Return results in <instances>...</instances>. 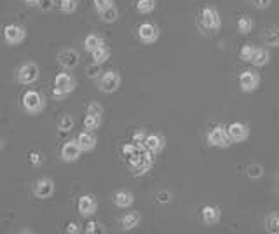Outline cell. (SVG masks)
Here are the masks:
<instances>
[{
    "mask_svg": "<svg viewBox=\"0 0 279 234\" xmlns=\"http://www.w3.org/2000/svg\"><path fill=\"white\" fill-rule=\"evenodd\" d=\"M154 155L155 154H152L149 149L142 147L136 154L131 155V158L126 159V161H128V166H129V170L133 171V175L142 176L152 170V166H154Z\"/></svg>",
    "mask_w": 279,
    "mask_h": 234,
    "instance_id": "6da1fadb",
    "label": "cell"
},
{
    "mask_svg": "<svg viewBox=\"0 0 279 234\" xmlns=\"http://www.w3.org/2000/svg\"><path fill=\"white\" fill-rule=\"evenodd\" d=\"M198 24H199L201 30H206L208 34H216V32H220V28H221L220 12L211 6L204 7L199 14Z\"/></svg>",
    "mask_w": 279,
    "mask_h": 234,
    "instance_id": "7a4b0ae2",
    "label": "cell"
},
{
    "mask_svg": "<svg viewBox=\"0 0 279 234\" xmlns=\"http://www.w3.org/2000/svg\"><path fill=\"white\" fill-rule=\"evenodd\" d=\"M21 105L26 114L37 116L46 109V100H44L42 93H39L37 89H28L21 98Z\"/></svg>",
    "mask_w": 279,
    "mask_h": 234,
    "instance_id": "3957f363",
    "label": "cell"
},
{
    "mask_svg": "<svg viewBox=\"0 0 279 234\" xmlns=\"http://www.w3.org/2000/svg\"><path fill=\"white\" fill-rule=\"evenodd\" d=\"M122 84V79H121V73L117 70H108V72H103L101 77L98 79V89L101 93H106V94H112L119 91Z\"/></svg>",
    "mask_w": 279,
    "mask_h": 234,
    "instance_id": "277c9868",
    "label": "cell"
},
{
    "mask_svg": "<svg viewBox=\"0 0 279 234\" xmlns=\"http://www.w3.org/2000/svg\"><path fill=\"white\" fill-rule=\"evenodd\" d=\"M206 140H208L209 145L216 147V149H227V147L232 145L231 138H229V133H227V128L221 124L213 126V128L208 131Z\"/></svg>",
    "mask_w": 279,
    "mask_h": 234,
    "instance_id": "5b68a950",
    "label": "cell"
},
{
    "mask_svg": "<svg viewBox=\"0 0 279 234\" xmlns=\"http://www.w3.org/2000/svg\"><path fill=\"white\" fill-rule=\"evenodd\" d=\"M40 75V70H39V65L34 63V61H26L23 63L21 67L16 70V77H18V82L23 86H32L35 84L37 79Z\"/></svg>",
    "mask_w": 279,
    "mask_h": 234,
    "instance_id": "8992f818",
    "label": "cell"
},
{
    "mask_svg": "<svg viewBox=\"0 0 279 234\" xmlns=\"http://www.w3.org/2000/svg\"><path fill=\"white\" fill-rule=\"evenodd\" d=\"M239 88L243 93H253L258 89V86H260V73H257L255 70H243L239 73Z\"/></svg>",
    "mask_w": 279,
    "mask_h": 234,
    "instance_id": "52a82bcc",
    "label": "cell"
},
{
    "mask_svg": "<svg viewBox=\"0 0 279 234\" xmlns=\"http://www.w3.org/2000/svg\"><path fill=\"white\" fill-rule=\"evenodd\" d=\"M24 39H26V30L23 27L14 23L4 27V40L7 46H19Z\"/></svg>",
    "mask_w": 279,
    "mask_h": 234,
    "instance_id": "ba28073f",
    "label": "cell"
},
{
    "mask_svg": "<svg viewBox=\"0 0 279 234\" xmlns=\"http://www.w3.org/2000/svg\"><path fill=\"white\" fill-rule=\"evenodd\" d=\"M161 37V30L154 23H142L138 27V39L142 44H155Z\"/></svg>",
    "mask_w": 279,
    "mask_h": 234,
    "instance_id": "9c48e42d",
    "label": "cell"
},
{
    "mask_svg": "<svg viewBox=\"0 0 279 234\" xmlns=\"http://www.w3.org/2000/svg\"><path fill=\"white\" fill-rule=\"evenodd\" d=\"M98 210V199L96 196L93 194H82L79 199H77V212H79L80 217L88 219V217H93Z\"/></svg>",
    "mask_w": 279,
    "mask_h": 234,
    "instance_id": "30bf717a",
    "label": "cell"
},
{
    "mask_svg": "<svg viewBox=\"0 0 279 234\" xmlns=\"http://www.w3.org/2000/svg\"><path fill=\"white\" fill-rule=\"evenodd\" d=\"M54 191H56V186H54V182H52V178H49V176H42V178H39L35 182L34 194L39 199H49V198H52Z\"/></svg>",
    "mask_w": 279,
    "mask_h": 234,
    "instance_id": "8fae6325",
    "label": "cell"
},
{
    "mask_svg": "<svg viewBox=\"0 0 279 234\" xmlns=\"http://www.w3.org/2000/svg\"><path fill=\"white\" fill-rule=\"evenodd\" d=\"M227 133H229V138H231L232 143H241V142H246L249 137V126L244 124V122H232V124L227 126Z\"/></svg>",
    "mask_w": 279,
    "mask_h": 234,
    "instance_id": "7c38bea8",
    "label": "cell"
},
{
    "mask_svg": "<svg viewBox=\"0 0 279 234\" xmlns=\"http://www.w3.org/2000/svg\"><path fill=\"white\" fill-rule=\"evenodd\" d=\"M80 154H82V150H80L77 140H68L67 143H63V147H61V159H63L65 163L79 161Z\"/></svg>",
    "mask_w": 279,
    "mask_h": 234,
    "instance_id": "4fadbf2b",
    "label": "cell"
},
{
    "mask_svg": "<svg viewBox=\"0 0 279 234\" xmlns=\"http://www.w3.org/2000/svg\"><path fill=\"white\" fill-rule=\"evenodd\" d=\"M201 220L204 225H216L221 220V210L215 204H206L201 210Z\"/></svg>",
    "mask_w": 279,
    "mask_h": 234,
    "instance_id": "5bb4252c",
    "label": "cell"
},
{
    "mask_svg": "<svg viewBox=\"0 0 279 234\" xmlns=\"http://www.w3.org/2000/svg\"><path fill=\"white\" fill-rule=\"evenodd\" d=\"M58 63L61 65L63 68H75L77 65H79V53L75 51V49H63V51H60L58 55Z\"/></svg>",
    "mask_w": 279,
    "mask_h": 234,
    "instance_id": "9a60e30c",
    "label": "cell"
},
{
    "mask_svg": "<svg viewBox=\"0 0 279 234\" xmlns=\"http://www.w3.org/2000/svg\"><path fill=\"white\" fill-rule=\"evenodd\" d=\"M77 143H79V147H80V150L82 152H91V150L96 149V137L93 135V131H82V133H79V137L75 138Z\"/></svg>",
    "mask_w": 279,
    "mask_h": 234,
    "instance_id": "2e32d148",
    "label": "cell"
},
{
    "mask_svg": "<svg viewBox=\"0 0 279 234\" xmlns=\"http://www.w3.org/2000/svg\"><path fill=\"white\" fill-rule=\"evenodd\" d=\"M164 147H166V140H164L162 135H159V133H149V135H147L145 149H149L152 154L162 152Z\"/></svg>",
    "mask_w": 279,
    "mask_h": 234,
    "instance_id": "e0dca14e",
    "label": "cell"
},
{
    "mask_svg": "<svg viewBox=\"0 0 279 234\" xmlns=\"http://www.w3.org/2000/svg\"><path fill=\"white\" fill-rule=\"evenodd\" d=\"M54 86L56 88H60V89H63L65 93L67 94H70L75 89V86H77V82H75V79H73L70 73H67V72H61V73H58V75L54 77Z\"/></svg>",
    "mask_w": 279,
    "mask_h": 234,
    "instance_id": "ac0fdd59",
    "label": "cell"
},
{
    "mask_svg": "<svg viewBox=\"0 0 279 234\" xmlns=\"http://www.w3.org/2000/svg\"><path fill=\"white\" fill-rule=\"evenodd\" d=\"M140 222H142V215H140V212L133 210L124 213V217L121 219V227L122 231H133V229L138 227Z\"/></svg>",
    "mask_w": 279,
    "mask_h": 234,
    "instance_id": "d6986e66",
    "label": "cell"
},
{
    "mask_svg": "<svg viewBox=\"0 0 279 234\" xmlns=\"http://www.w3.org/2000/svg\"><path fill=\"white\" fill-rule=\"evenodd\" d=\"M262 42L267 47H279V27H267L262 34Z\"/></svg>",
    "mask_w": 279,
    "mask_h": 234,
    "instance_id": "ffe728a7",
    "label": "cell"
},
{
    "mask_svg": "<svg viewBox=\"0 0 279 234\" xmlns=\"http://www.w3.org/2000/svg\"><path fill=\"white\" fill-rule=\"evenodd\" d=\"M270 61V53L267 47H257L255 53H253L252 60H249V63L253 65L255 68H260V67H265Z\"/></svg>",
    "mask_w": 279,
    "mask_h": 234,
    "instance_id": "44dd1931",
    "label": "cell"
},
{
    "mask_svg": "<svg viewBox=\"0 0 279 234\" xmlns=\"http://www.w3.org/2000/svg\"><path fill=\"white\" fill-rule=\"evenodd\" d=\"M114 203L117 208H129L134 203V194L129 191H117L114 194Z\"/></svg>",
    "mask_w": 279,
    "mask_h": 234,
    "instance_id": "7402d4cb",
    "label": "cell"
},
{
    "mask_svg": "<svg viewBox=\"0 0 279 234\" xmlns=\"http://www.w3.org/2000/svg\"><path fill=\"white\" fill-rule=\"evenodd\" d=\"M236 28L237 32H239L241 35H248L253 32V28H255V21H253L252 16H239L237 18V23H236Z\"/></svg>",
    "mask_w": 279,
    "mask_h": 234,
    "instance_id": "603a6c76",
    "label": "cell"
},
{
    "mask_svg": "<svg viewBox=\"0 0 279 234\" xmlns=\"http://www.w3.org/2000/svg\"><path fill=\"white\" fill-rule=\"evenodd\" d=\"M110 55H112V51H110V47H106L105 44H103V46H100V47L94 49V51L91 53L93 63L103 65V63H106V61L110 60Z\"/></svg>",
    "mask_w": 279,
    "mask_h": 234,
    "instance_id": "cb8c5ba5",
    "label": "cell"
},
{
    "mask_svg": "<svg viewBox=\"0 0 279 234\" xmlns=\"http://www.w3.org/2000/svg\"><path fill=\"white\" fill-rule=\"evenodd\" d=\"M264 227L269 234H279V212H272L265 217Z\"/></svg>",
    "mask_w": 279,
    "mask_h": 234,
    "instance_id": "d4e9b609",
    "label": "cell"
},
{
    "mask_svg": "<svg viewBox=\"0 0 279 234\" xmlns=\"http://www.w3.org/2000/svg\"><path fill=\"white\" fill-rule=\"evenodd\" d=\"M103 44H105L103 37L98 35V34H89L88 37H86V40H84V47H86V51H89V53H93L94 49L103 46Z\"/></svg>",
    "mask_w": 279,
    "mask_h": 234,
    "instance_id": "484cf974",
    "label": "cell"
},
{
    "mask_svg": "<svg viewBox=\"0 0 279 234\" xmlns=\"http://www.w3.org/2000/svg\"><path fill=\"white\" fill-rule=\"evenodd\" d=\"M98 16H100V19L101 21H105V23H116L119 19V9L116 6H110L108 9L98 12Z\"/></svg>",
    "mask_w": 279,
    "mask_h": 234,
    "instance_id": "4316f807",
    "label": "cell"
},
{
    "mask_svg": "<svg viewBox=\"0 0 279 234\" xmlns=\"http://www.w3.org/2000/svg\"><path fill=\"white\" fill-rule=\"evenodd\" d=\"M84 129L88 131H96L101 126V116H93V114H86L84 117Z\"/></svg>",
    "mask_w": 279,
    "mask_h": 234,
    "instance_id": "83f0119b",
    "label": "cell"
},
{
    "mask_svg": "<svg viewBox=\"0 0 279 234\" xmlns=\"http://www.w3.org/2000/svg\"><path fill=\"white\" fill-rule=\"evenodd\" d=\"M155 6H157L155 0H138L136 11L140 12V14H150V12L155 11Z\"/></svg>",
    "mask_w": 279,
    "mask_h": 234,
    "instance_id": "f1b7e54d",
    "label": "cell"
},
{
    "mask_svg": "<svg viewBox=\"0 0 279 234\" xmlns=\"http://www.w3.org/2000/svg\"><path fill=\"white\" fill-rule=\"evenodd\" d=\"M79 7V0H60V11L63 14H73Z\"/></svg>",
    "mask_w": 279,
    "mask_h": 234,
    "instance_id": "f546056e",
    "label": "cell"
},
{
    "mask_svg": "<svg viewBox=\"0 0 279 234\" xmlns=\"http://www.w3.org/2000/svg\"><path fill=\"white\" fill-rule=\"evenodd\" d=\"M255 49L257 47L253 46V44H244V46H241V49H239V60L244 61V63H249V60H252Z\"/></svg>",
    "mask_w": 279,
    "mask_h": 234,
    "instance_id": "4dcf8cb0",
    "label": "cell"
},
{
    "mask_svg": "<svg viewBox=\"0 0 279 234\" xmlns=\"http://www.w3.org/2000/svg\"><path fill=\"white\" fill-rule=\"evenodd\" d=\"M246 175L252 180L262 178V176H264V166H260V164H249V166L246 168Z\"/></svg>",
    "mask_w": 279,
    "mask_h": 234,
    "instance_id": "1f68e13d",
    "label": "cell"
},
{
    "mask_svg": "<svg viewBox=\"0 0 279 234\" xmlns=\"http://www.w3.org/2000/svg\"><path fill=\"white\" fill-rule=\"evenodd\" d=\"M73 124H75V121H73L72 116H63L58 122V129L61 133H68V131L73 129Z\"/></svg>",
    "mask_w": 279,
    "mask_h": 234,
    "instance_id": "d6a6232c",
    "label": "cell"
},
{
    "mask_svg": "<svg viewBox=\"0 0 279 234\" xmlns=\"http://www.w3.org/2000/svg\"><path fill=\"white\" fill-rule=\"evenodd\" d=\"M147 129H143V128H140V129H136L133 133V143H136L138 147H145V140H147Z\"/></svg>",
    "mask_w": 279,
    "mask_h": 234,
    "instance_id": "836d02e7",
    "label": "cell"
},
{
    "mask_svg": "<svg viewBox=\"0 0 279 234\" xmlns=\"http://www.w3.org/2000/svg\"><path fill=\"white\" fill-rule=\"evenodd\" d=\"M142 149V147H138L136 143H124V145H122V149H121V152H122V155H124L126 159H129L131 155H134L138 152V150Z\"/></svg>",
    "mask_w": 279,
    "mask_h": 234,
    "instance_id": "e575fe53",
    "label": "cell"
},
{
    "mask_svg": "<svg viewBox=\"0 0 279 234\" xmlns=\"http://www.w3.org/2000/svg\"><path fill=\"white\" fill-rule=\"evenodd\" d=\"M86 73H88L89 79H100L103 70H101V65L93 63V65H89V67L86 68Z\"/></svg>",
    "mask_w": 279,
    "mask_h": 234,
    "instance_id": "d590c367",
    "label": "cell"
},
{
    "mask_svg": "<svg viewBox=\"0 0 279 234\" xmlns=\"http://www.w3.org/2000/svg\"><path fill=\"white\" fill-rule=\"evenodd\" d=\"M84 231L88 234H101V232H105V229H103V225L100 222H96V220H89Z\"/></svg>",
    "mask_w": 279,
    "mask_h": 234,
    "instance_id": "8d00e7d4",
    "label": "cell"
},
{
    "mask_svg": "<svg viewBox=\"0 0 279 234\" xmlns=\"http://www.w3.org/2000/svg\"><path fill=\"white\" fill-rule=\"evenodd\" d=\"M86 114H93V116H103V105L98 103V101H91L88 105V110Z\"/></svg>",
    "mask_w": 279,
    "mask_h": 234,
    "instance_id": "74e56055",
    "label": "cell"
},
{
    "mask_svg": "<svg viewBox=\"0 0 279 234\" xmlns=\"http://www.w3.org/2000/svg\"><path fill=\"white\" fill-rule=\"evenodd\" d=\"M93 6L96 12H101L105 9H108L110 6H114V0H93Z\"/></svg>",
    "mask_w": 279,
    "mask_h": 234,
    "instance_id": "f35d334b",
    "label": "cell"
},
{
    "mask_svg": "<svg viewBox=\"0 0 279 234\" xmlns=\"http://www.w3.org/2000/svg\"><path fill=\"white\" fill-rule=\"evenodd\" d=\"M155 199H157V203H161V204H168L171 199H173V194H171L170 191H161L155 194Z\"/></svg>",
    "mask_w": 279,
    "mask_h": 234,
    "instance_id": "ab89813d",
    "label": "cell"
},
{
    "mask_svg": "<svg viewBox=\"0 0 279 234\" xmlns=\"http://www.w3.org/2000/svg\"><path fill=\"white\" fill-rule=\"evenodd\" d=\"M54 4H56V0H39V2H37V7H39L42 12H49V11H52Z\"/></svg>",
    "mask_w": 279,
    "mask_h": 234,
    "instance_id": "60d3db41",
    "label": "cell"
},
{
    "mask_svg": "<svg viewBox=\"0 0 279 234\" xmlns=\"http://www.w3.org/2000/svg\"><path fill=\"white\" fill-rule=\"evenodd\" d=\"M249 2L257 9H267V7H270V4H272V0H249Z\"/></svg>",
    "mask_w": 279,
    "mask_h": 234,
    "instance_id": "b9f144b4",
    "label": "cell"
},
{
    "mask_svg": "<svg viewBox=\"0 0 279 234\" xmlns=\"http://www.w3.org/2000/svg\"><path fill=\"white\" fill-rule=\"evenodd\" d=\"M51 96L54 98V100L60 101V100H65V98H67L68 94L65 93L63 89H60V88H56V86H54V88H52V91H51Z\"/></svg>",
    "mask_w": 279,
    "mask_h": 234,
    "instance_id": "7bdbcfd3",
    "label": "cell"
},
{
    "mask_svg": "<svg viewBox=\"0 0 279 234\" xmlns=\"http://www.w3.org/2000/svg\"><path fill=\"white\" fill-rule=\"evenodd\" d=\"M30 163L34 164V166H40L42 164V155H40V152H30Z\"/></svg>",
    "mask_w": 279,
    "mask_h": 234,
    "instance_id": "ee69618b",
    "label": "cell"
},
{
    "mask_svg": "<svg viewBox=\"0 0 279 234\" xmlns=\"http://www.w3.org/2000/svg\"><path fill=\"white\" fill-rule=\"evenodd\" d=\"M80 231H82V229H80V225L77 224V222H68L67 224V232L68 234H79Z\"/></svg>",
    "mask_w": 279,
    "mask_h": 234,
    "instance_id": "f6af8a7d",
    "label": "cell"
},
{
    "mask_svg": "<svg viewBox=\"0 0 279 234\" xmlns=\"http://www.w3.org/2000/svg\"><path fill=\"white\" fill-rule=\"evenodd\" d=\"M24 2L30 4V6H32V4H34V6H37V2H39V0H24Z\"/></svg>",
    "mask_w": 279,
    "mask_h": 234,
    "instance_id": "bcb514c9",
    "label": "cell"
},
{
    "mask_svg": "<svg viewBox=\"0 0 279 234\" xmlns=\"http://www.w3.org/2000/svg\"><path fill=\"white\" fill-rule=\"evenodd\" d=\"M0 149H2V140H0Z\"/></svg>",
    "mask_w": 279,
    "mask_h": 234,
    "instance_id": "7dc6e473",
    "label": "cell"
},
{
    "mask_svg": "<svg viewBox=\"0 0 279 234\" xmlns=\"http://www.w3.org/2000/svg\"><path fill=\"white\" fill-rule=\"evenodd\" d=\"M277 194H279V191H277Z\"/></svg>",
    "mask_w": 279,
    "mask_h": 234,
    "instance_id": "c3c4849f",
    "label": "cell"
}]
</instances>
